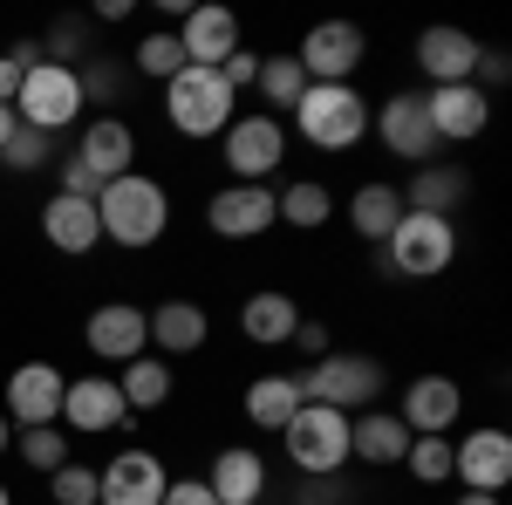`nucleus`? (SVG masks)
<instances>
[{
    "instance_id": "nucleus-1",
    "label": "nucleus",
    "mask_w": 512,
    "mask_h": 505,
    "mask_svg": "<svg viewBox=\"0 0 512 505\" xmlns=\"http://www.w3.org/2000/svg\"><path fill=\"white\" fill-rule=\"evenodd\" d=\"M96 226H103L110 246L144 253V246H158L171 233V192H164L151 171H123V178H110L96 192Z\"/></svg>"
},
{
    "instance_id": "nucleus-2",
    "label": "nucleus",
    "mask_w": 512,
    "mask_h": 505,
    "mask_svg": "<svg viewBox=\"0 0 512 505\" xmlns=\"http://www.w3.org/2000/svg\"><path fill=\"white\" fill-rule=\"evenodd\" d=\"M239 117V96L219 82V69H178V76L164 82V123L178 130V137H192V144H205V137H226V123Z\"/></svg>"
},
{
    "instance_id": "nucleus-3",
    "label": "nucleus",
    "mask_w": 512,
    "mask_h": 505,
    "mask_svg": "<svg viewBox=\"0 0 512 505\" xmlns=\"http://www.w3.org/2000/svg\"><path fill=\"white\" fill-rule=\"evenodd\" d=\"M294 130L315 151H355L369 137V103H362L355 82H308L301 103H294Z\"/></svg>"
},
{
    "instance_id": "nucleus-4",
    "label": "nucleus",
    "mask_w": 512,
    "mask_h": 505,
    "mask_svg": "<svg viewBox=\"0 0 512 505\" xmlns=\"http://www.w3.org/2000/svg\"><path fill=\"white\" fill-rule=\"evenodd\" d=\"M280 451L294 478H342L349 471V417L342 410H321V403H301L287 430H280Z\"/></svg>"
},
{
    "instance_id": "nucleus-5",
    "label": "nucleus",
    "mask_w": 512,
    "mask_h": 505,
    "mask_svg": "<svg viewBox=\"0 0 512 505\" xmlns=\"http://www.w3.org/2000/svg\"><path fill=\"white\" fill-rule=\"evenodd\" d=\"M301 383V403H321V410H342V417H362L376 396H383V362L376 355H321V362H308V376H294Z\"/></svg>"
},
{
    "instance_id": "nucleus-6",
    "label": "nucleus",
    "mask_w": 512,
    "mask_h": 505,
    "mask_svg": "<svg viewBox=\"0 0 512 505\" xmlns=\"http://www.w3.org/2000/svg\"><path fill=\"white\" fill-rule=\"evenodd\" d=\"M451 260H458V226L431 219V212H403L383 239V273L390 280H437Z\"/></svg>"
},
{
    "instance_id": "nucleus-7",
    "label": "nucleus",
    "mask_w": 512,
    "mask_h": 505,
    "mask_svg": "<svg viewBox=\"0 0 512 505\" xmlns=\"http://www.w3.org/2000/svg\"><path fill=\"white\" fill-rule=\"evenodd\" d=\"M219 151H226L233 185H267L280 164H287V123L267 117V110H239L226 123V137H219Z\"/></svg>"
},
{
    "instance_id": "nucleus-8",
    "label": "nucleus",
    "mask_w": 512,
    "mask_h": 505,
    "mask_svg": "<svg viewBox=\"0 0 512 505\" xmlns=\"http://www.w3.org/2000/svg\"><path fill=\"white\" fill-rule=\"evenodd\" d=\"M14 117L41 130V137H55V130H69L82 117V76L76 69H55V62H35L21 89H14Z\"/></svg>"
},
{
    "instance_id": "nucleus-9",
    "label": "nucleus",
    "mask_w": 512,
    "mask_h": 505,
    "mask_svg": "<svg viewBox=\"0 0 512 505\" xmlns=\"http://www.w3.org/2000/svg\"><path fill=\"white\" fill-rule=\"evenodd\" d=\"M294 62L308 82H355V69L369 62V35L355 21H315L294 48Z\"/></svg>"
},
{
    "instance_id": "nucleus-10",
    "label": "nucleus",
    "mask_w": 512,
    "mask_h": 505,
    "mask_svg": "<svg viewBox=\"0 0 512 505\" xmlns=\"http://www.w3.org/2000/svg\"><path fill=\"white\" fill-rule=\"evenodd\" d=\"M82 349L96 355V362H137V355H151V321L137 301H103V308H89L82 321Z\"/></svg>"
},
{
    "instance_id": "nucleus-11",
    "label": "nucleus",
    "mask_w": 512,
    "mask_h": 505,
    "mask_svg": "<svg viewBox=\"0 0 512 505\" xmlns=\"http://www.w3.org/2000/svg\"><path fill=\"white\" fill-rule=\"evenodd\" d=\"M369 130H376L383 151L403 157V164H437V151H444L431 117H424V96H417V89H403V96L383 103V110H369Z\"/></svg>"
},
{
    "instance_id": "nucleus-12",
    "label": "nucleus",
    "mask_w": 512,
    "mask_h": 505,
    "mask_svg": "<svg viewBox=\"0 0 512 505\" xmlns=\"http://www.w3.org/2000/svg\"><path fill=\"white\" fill-rule=\"evenodd\" d=\"M130 424V410H123V389L117 376H76V383L62 389V430L69 437H117Z\"/></svg>"
},
{
    "instance_id": "nucleus-13",
    "label": "nucleus",
    "mask_w": 512,
    "mask_h": 505,
    "mask_svg": "<svg viewBox=\"0 0 512 505\" xmlns=\"http://www.w3.org/2000/svg\"><path fill=\"white\" fill-rule=\"evenodd\" d=\"M62 389L69 376L55 369V362H21L14 376H7V424L14 430H41V424H62Z\"/></svg>"
},
{
    "instance_id": "nucleus-14",
    "label": "nucleus",
    "mask_w": 512,
    "mask_h": 505,
    "mask_svg": "<svg viewBox=\"0 0 512 505\" xmlns=\"http://www.w3.org/2000/svg\"><path fill=\"white\" fill-rule=\"evenodd\" d=\"M164 485H171V471H164L158 451H117L110 465L96 471V505H164Z\"/></svg>"
},
{
    "instance_id": "nucleus-15",
    "label": "nucleus",
    "mask_w": 512,
    "mask_h": 505,
    "mask_svg": "<svg viewBox=\"0 0 512 505\" xmlns=\"http://www.w3.org/2000/svg\"><path fill=\"white\" fill-rule=\"evenodd\" d=\"M451 478H458L465 492H492V499H499L512 485V437L499 424L458 437V444H451Z\"/></svg>"
},
{
    "instance_id": "nucleus-16",
    "label": "nucleus",
    "mask_w": 512,
    "mask_h": 505,
    "mask_svg": "<svg viewBox=\"0 0 512 505\" xmlns=\"http://www.w3.org/2000/svg\"><path fill=\"white\" fill-rule=\"evenodd\" d=\"M205 226L219 239H260L280 226L274 212V185H219V192L205 198Z\"/></svg>"
},
{
    "instance_id": "nucleus-17",
    "label": "nucleus",
    "mask_w": 512,
    "mask_h": 505,
    "mask_svg": "<svg viewBox=\"0 0 512 505\" xmlns=\"http://www.w3.org/2000/svg\"><path fill=\"white\" fill-rule=\"evenodd\" d=\"M69 164H82V171H89V185L103 192L110 178L137 171V130H130L123 117H96V123L76 137V157H69Z\"/></svg>"
},
{
    "instance_id": "nucleus-18",
    "label": "nucleus",
    "mask_w": 512,
    "mask_h": 505,
    "mask_svg": "<svg viewBox=\"0 0 512 505\" xmlns=\"http://www.w3.org/2000/svg\"><path fill=\"white\" fill-rule=\"evenodd\" d=\"M396 417H403V430H410V437H444V430L465 417V389L431 369V376L403 383V410H396Z\"/></svg>"
},
{
    "instance_id": "nucleus-19",
    "label": "nucleus",
    "mask_w": 512,
    "mask_h": 505,
    "mask_svg": "<svg viewBox=\"0 0 512 505\" xmlns=\"http://www.w3.org/2000/svg\"><path fill=\"white\" fill-rule=\"evenodd\" d=\"M424 117H431L437 144H472V137H485V123H492V96L472 89V82H451V89H431L424 96Z\"/></svg>"
},
{
    "instance_id": "nucleus-20",
    "label": "nucleus",
    "mask_w": 512,
    "mask_h": 505,
    "mask_svg": "<svg viewBox=\"0 0 512 505\" xmlns=\"http://www.w3.org/2000/svg\"><path fill=\"white\" fill-rule=\"evenodd\" d=\"M171 35H178V48H185L192 69H219V62L239 48V14L233 7H185Z\"/></svg>"
},
{
    "instance_id": "nucleus-21",
    "label": "nucleus",
    "mask_w": 512,
    "mask_h": 505,
    "mask_svg": "<svg viewBox=\"0 0 512 505\" xmlns=\"http://www.w3.org/2000/svg\"><path fill=\"white\" fill-rule=\"evenodd\" d=\"M41 239H48L55 253H69V260L96 253V246H103V226H96V198L55 192L48 205H41Z\"/></svg>"
},
{
    "instance_id": "nucleus-22",
    "label": "nucleus",
    "mask_w": 512,
    "mask_h": 505,
    "mask_svg": "<svg viewBox=\"0 0 512 505\" xmlns=\"http://www.w3.org/2000/svg\"><path fill=\"white\" fill-rule=\"evenodd\" d=\"M478 48L485 41L478 35H465V28H424L417 35V69L431 76V89H451V82H472V69H478Z\"/></svg>"
},
{
    "instance_id": "nucleus-23",
    "label": "nucleus",
    "mask_w": 512,
    "mask_h": 505,
    "mask_svg": "<svg viewBox=\"0 0 512 505\" xmlns=\"http://www.w3.org/2000/svg\"><path fill=\"white\" fill-rule=\"evenodd\" d=\"M205 485H212V499L219 505H267V458L253 451V444H226L212 471H205Z\"/></svg>"
},
{
    "instance_id": "nucleus-24",
    "label": "nucleus",
    "mask_w": 512,
    "mask_h": 505,
    "mask_svg": "<svg viewBox=\"0 0 512 505\" xmlns=\"http://www.w3.org/2000/svg\"><path fill=\"white\" fill-rule=\"evenodd\" d=\"M403 192V212H431V219H458V205L472 198V171L465 164H417Z\"/></svg>"
},
{
    "instance_id": "nucleus-25",
    "label": "nucleus",
    "mask_w": 512,
    "mask_h": 505,
    "mask_svg": "<svg viewBox=\"0 0 512 505\" xmlns=\"http://www.w3.org/2000/svg\"><path fill=\"white\" fill-rule=\"evenodd\" d=\"M403 451H410V430H403L396 410H362V417H349V465L362 458V465L390 471V465H403Z\"/></svg>"
},
{
    "instance_id": "nucleus-26",
    "label": "nucleus",
    "mask_w": 512,
    "mask_h": 505,
    "mask_svg": "<svg viewBox=\"0 0 512 505\" xmlns=\"http://www.w3.org/2000/svg\"><path fill=\"white\" fill-rule=\"evenodd\" d=\"M144 321H151V349L158 355H198L205 335H212V314L198 308V301H158Z\"/></svg>"
},
{
    "instance_id": "nucleus-27",
    "label": "nucleus",
    "mask_w": 512,
    "mask_h": 505,
    "mask_svg": "<svg viewBox=\"0 0 512 505\" xmlns=\"http://www.w3.org/2000/svg\"><path fill=\"white\" fill-rule=\"evenodd\" d=\"M239 328H246V342H260V349H280V342L301 328V308H294V294H280V287H260V294H246V301H239Z\"/></svg>"
},
{
    "instance_id": "nucleus-28",
    "label": "nucleus",
    "mask_w": 512,
    "mask_h": 505,
    "mask_svg": "<svg viewBox=\"0 0 512 505\" xmlns=\"http://www.w3.org/2000/svg\"><path fill=\"white\" fill-rule=\"evenodd\" d=\"M117 389H123V410L137 417V410H164V403H171V389H178V376H171V362H164V355H137V362H123Z\"/></svg>"
},
{
    "instance_id": "nucleus-29",
    "label": "nucleus",
    "mask_w": 512,
    "mask_h": 505,
    "mask_svg": "<svg viewBox=\"0 0 512 505\" xmlns=\"http://www.w3.org/2000/svg\"><path fill=\"white\" fill-rule=\"evenodd\" d=\"M301 410V383L294 376H253L246 383V424L253 430H287V417Z\"/></svg>"
},
{
    "instance_id": "nucleus-30",
    "label": "nucleus",
    "mask_w": 512,
    "mask_h": 505,
    "mask_svg": "<svg viewBox=\"0 0 512 505\" xmlns=\"http://www.w3.org/2000/svg\"><path fill=\"white\" fill-rule=\"evenodd\" d=\"M274 212H280V226L321 233V226L335 219V192H328L321 178H294V185H280V192H274Z\"/></svg>"
},
{
    "instance_id": "nucleus-31",
    "label": "nucleus",
    "mask_w": 512,
    "mask_h": 505,
    "mask_svg": "<svg viewBox=\"0 0 512 505\" xmlns=\"http://www.w3.org/2000/svg\"><path fill=\"white\" fill-rule=\"evenodd\" d=\"M396 219H403V192H396V185H383V178H369V185L349 198V226L369 239V246H383Z\"/></svg>"
},
{
    "instance_id": "nucleus-32",
    "label": "nucleus",
    "mask_w": 512,
    "mask_h": 505,
    "mask_svg": "<svg viewBox=\"0 0 512 505\" xmlns=\"http://www.w3.org/2000/svg\"><path fill=\"white\" fill-rule=\"evenodd\" d=\"M69 430L62 424H41V430H14V451H21V465L28 471H41V478H55V471L69 465Z\"/></svg>"
},
{
    "instance_id": "nucleus-33",
    "label": "nucleus",
    "mask_w": 512,
    "mask_h": 505,
    "mask_svg": "<svg viewBox=\"0 0 512 505\" xmlns=\"http://www.w3.org/2000/svg\"><path fill=\"white\" fill-rule=\"evenodd\" d=\"M253 89H260V103H267V110H294V103H301V89H308V76H301V62H294V55H267Z\"/></svg>"
},
{
    "instance_id": "nucleus-34",
    "label": "nucleus",
    "mask_w": 512,
    "mask_h": 505,
    "mask_svg": "<svg viewBox=\"0 0 512 505\" xmlns=\"http://www.w3.org/2000/svg\"><path fill=\"white\" fill-rule=\"evenodd\" d=\"M130 69H137L144 82H171L178 69H185V48H178L171 28H158V35H144L137 48H130Z\"/></svg>"
},
{
    "instance_id": "nucleus-35",
    "label": "nucleus",
    "mask_w": 512,
    "mask_h": 505,
    "mask_svg": "<svg viewBox=\"0 0 512 505\" xmlns=\"http://www.w3.org/2000/svg\"><path fill=\"white\" fill-rule=\"evenodd\" d=\"M403 471H410L417 485H444V478H451V437H410Z\"/></svg>"
},
{
    "instance_id": "nucleus-36",
    "label": "nucleus",
    "mask_w": 512,
    "mask_h": 505,
    "mask_svg": "<svg viewBox=\"0 0 512 505\" xmlns=\"http://www.w3.org/2000/svg\"><path fill=\"white\" fill-rule=\"evenodd\" d=\"M48 151H55V137H41V130H28V123H21V130L0 144V164H7V171H41V164H48Z\"/></svg>"
},
{
    "instance_id": "nucleus-37",
    "label": "nucleus",
    "mask_w": 512,
    "mask_h": 505,
    "mask_svg": "<svg viewBox=\"0 0 512 505\" xmlns=\"http://www.w3.org/2000/svg\"><path fill=\"white\" fill-rule=\"evenodd\" d=\"M48 485H55V505H96V471H89V465H76V458H69V465L55 471Z\"/></svg>"
},
{
    "instance_id": "nucleus-38",
    "label": "nucleus",
    "mask_w": 512,
    "mask_h": 505,
    "mask_svg": "<svg viewBox=\"0 0 512 505\" xmlns=\"http://www.w3.org/2000/svg\"><path fill=\"white\" fill-rule=\"evenodd\" d=\"M82 76V103H89V96H96V103H117L123 96V69L117 62H96V55H89V69H76Z\"/></svg>"
},
{
    "instance_id": "nucleus-39",
    "label": "nucleus",
    "mask_w": 512,
    "mask_h": 505,
    "mask_svg": "<svg viewBox=\"0 0 512 505\" xmlns=\"http://www.w3.org/2000/svg\"><path fill=\"white\" fill-rule=\"evenodd\" d=\"M35 62H41L35 41H21V48H7V55H0V103H7V110H14V89H21V76H28Z\"/></svg>"
},
{
    "instance_id": "nucleus-40",
    "label": "nucleus",
    "mask_w": 512,
    "mask_h": 505,
    "mask_svg": "<svg viewBox=\"0 0 512 505\" xmlns=\"http://www.w3.org/2000/svg\"><path fill=\"white\" fill-rule=\"evenodd\" d=\"M219 82H226V89H253V82H260V55H246V48H233V55H226V62H219Z\"/></svg>"
},
{
    "instance_id": "nucleus-41",
    "label": "nucleus",
    "mask_w": 512,
    "mask_h": 505,
    "mask_svg": "<svg viewBox=\"0 0 512 505\" xmlns=\"http://www.w3.org/2000/svg\"><path fill=\"white\" fill-rule=\"evenodd\" d=\"M294 499L301 505H349V485H342V478H301Z\"/></svg>"
},
{
    "instance_id": "nucleus-42",
    "label": "nucleus",
    "mask_w": 512,
    "mask_h": 505,
    "mask_svg": "<svg viewBox=\"0 0 512 505\" xmlns=\"http://www.w3.org/2000/svg\"><path fill=\"white\" fill-rule=\"evenodd\" d=\"M287 342L308 355V362H321V355H328V321H308V314H301V328H294Z\"/></svg>"
},
{
    "instance_id": "nucleus-43",
    "label": "nucleus",
    "mask_w": 512,
    "mask_h": 505,
    "mask_svg": "<svg viewBox=\"0 0 512 505\" xmlns=\"http://www.w3.org/2000/svg\"><path fill=\"white\" fill-rule=\"evenodd\" d=\"M164 505H219V499H212L205 478H171V485H164Z\"/></svg>"
},
{
    "instance_id": "nucleus-44",
    "label": "nucleus",
    "mask_w": 512,
    "mask_h": 505,
    "mask_svg": "<svg viewBox=\"0 0 512 505\" xmlns=\"http://www.w3.org/2000/svg\"><path fill=\"white\" fill-rule=\"evenodd\" d=\"M96 21H110V28L130 21V0H96Z\"/></svg>"
},
{
    "instance_id": "nucleus-45",
    "label": "nucleus",
    "mask_w": 512,
    "mask_h": 505,
    "mask_svg": "<svg viewBox=\"0 0 512 505\" xmlns=\"http://www.w3.org/2000/svg\"><path fill=\"white\" fill-rule=\"evenodd\" d=\"M451 505H506V499H492V492H458Z\"/></svg>"
},
{
    "instance_id": "nucleus-46",
    "label": "nucleus",
    "mask_w": 512,
    "mask_h": 505,
    "mask_svg": "<svg viewBox=\"0 0 512 505\" xmlns=\"http://www.w3.org/2000/svg\"><path fill=\"white\" fill-rule=\"evenodd\" d=\"M14 130H21V117H14V110H7V103H0V144H7V137H14Z\"/></svg>"
},
{
    "instance_id": "nucleus-47",
    "label": "nucleus",
    "mask_w": 512,
    "mask_h": 505,
    "mask_svg": "<svg viewBox=\"0 0 512 505\" xmlns=\"http://www.w3.org/2000/svg\"><path fill=\"white\" fill-rule=\"evenodd\" d=\"M7 451H14V424L0 417V458H7Z\"/></svg>"
},
{
    "instance_id": "nucleus-48",
    "label": "nucleus",
    "mask_w": 512,
    "mask_h": 505,
    "mask_svg": "<svg viewBox=\"0 0 512 505\" xmlns=\"http://www.w3.org/2000/svg\"><path fill=\"white\" fill-rule=\"evenodd\" d=\"M0 505H14V492H7V485H0Z\"/></svg>"
}]
</instances>
